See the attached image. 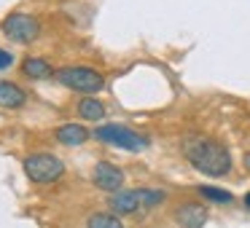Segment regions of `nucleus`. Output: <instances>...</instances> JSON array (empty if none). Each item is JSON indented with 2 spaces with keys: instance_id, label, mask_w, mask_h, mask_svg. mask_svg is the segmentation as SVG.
<instances>
[{
  "instance_id": "obj_1",
  "label": "nucleus",
  "mask_w": 250,
  "mask_h": 228,
  "mask_svg": "<svg viewBox=\"0 0 250 228\" xmlns=\"http://www.w3.org/2000/svg\"><path fill=\"white\" fill-rule=\"evenodd\" d=\"M183 156L196 172L210 174V177H226L231 172L234 161L229 148L221 140L212 137H202V134H191L183 140Z\"/></svg>"
},
{
  "instance_id": "obj_2",
  "label": "nucleus",
  "mask_w": 250,
  "mask_h": 228,
  "mask_svg": "<svg viewBox=\"0 0 250 228\" xmlns=\"http://www.w3.org/2000/svg\"><path fill=\"white\" fill-rule=\"evenodd\" d=\"M57 81L62 86L73 89V92H81V94H97L105 89V78L100 76L97 70L92 67H83V65H67L57 70Z\"/></svg>"
},
{
  "instance_id": "obj_3",
  "label": "nucleus",
  "mask_w": 250,
  "mask_h": 228,
  "mask_svg": "<svg viewBox=\"0 0 250 228\" xmlns=\"http://www.w3.org/2000/svg\"><path fill=\"white\" fill-rule=\"evenodd\" d=\"M24 174L38 185H49L65 174V164L51 153H33L24 158Z\"/></svg>"
},
{
  "instance_id": "obj_4",
  "label": "nucleus",
  "mask_w": 250,
  "mask_h": 228,
  "mask_svg": "<svg viewBox=\"0 0 250 228\" xmlns=\"http://www.w3.org/2000/svg\"><path fill=\"white\" fill-rule=\"evenodd\" d=\"M97 140L108 142V145L116 148H124V151H143L148 145L146 137H140L137 132H132L129 126H119V124H103L92 132Z\"/></svg>"
},
{
  "instance_id": "obj_5",
  "label": "nucleus",
  "mask_w": 250,
  "mask_h": 228,
  "mask_svg": "<svg viewBox=\"0 0 250 228\" xmlns=\"http://www.w3.org/2000/svg\"><path fill=\"white\" fill-rule=\"evenodd\" d=\"M3 33H6V38L17 40V43H30V40L38 38L41 24L35 17H27V14H11L3 22Z\"/></svg>"
},
{
  "instance_id": "obj_6",
  "label": "nucleus",
  "mask_w": 250,
  "mask_h": 228,
  "mask_svg": "<svg viewBox=\"0 0 250 228\" xmlns=\"http://www.w3.org/2000/svg\"><path fill=\"white\" fill-rule=\"evenodd\" d=\"M172 217L180 228H205L210 212H207V207L199 204V201H183V204L175 207Z\"/></svg>"
},
{
  "instance_id": "obj_7",
  "label": "nucleus",
  "mask_w": 250,
  "mask_h": 228,
  "mask_svg": "<svg viewBox=\"0 0 250 228\" xmlns=\"http://www.w3.org/2000/svg\"><path fill=\"white\" fill-rule=\"evenodd\" d=\"M92 180H94L97 188L116 193V190H121V185H124V172H121V167H116V164H110V161H97L94 164V172H92Z\"/></svg>"
},
{
  "instance_id": "obj_8",
  "label": "nucleus",
  "mask_w": 250,
  "mask_h": 228,
  "mask_svg": "<svg viewBox=\"0 0 250 228\" xmlns=\"http://www.w3.org/2000/svg\"><path fill=\"white\" fill-rule=\"evenodd\" d=\"M110 212H113V215H135L137 209H140L143 207V201H140V190H116L113 196H110Z\"/></svg>"
},
{
  "instance_id": "obj_9",
  "label": "nucleus",
  "mask_w": 250,
  "mask_h": 228,
  "mask_svg": "<svg viewBox=\"0 0 250 228\" xmlns=\"http://www.w3.org/2000/svg\"><path fill=\"white\" fill-rule=\"evenodd\" d=\"M54 134H57V140H60L62 145L76 148V145H83V142L92 137V132H89L86 126H81V124H62Z\"/></svg>"
},
{
  "instance_id": "obj_10",
  "label": "nucleus",
  "mask_w": 250,
  "mask_h": 228,
  "mask_svg": "<svg viewBox=\"0 0 250 228\" xmlns=\"http://www.w3.org/2000/svg\"><path fill=\"white\" fill-rule=\"evenodd\" d=\"M24 102H27V94L22 86L11 81H0V105L3 108H22Z\"/></svg>"
},
{
  "instance_id": "obj_11",
  "label": "nucleus",
  "mask_w": 250,
  "mask_h": 228,
  "mask_svg": "<svg viewBox=\"0 0 250 228\" xmlns=\"http://www.w3.org/2000/svg\"><path fill=\"white\" fill-rule=\"evenodd\" d=\"M22 73L27 78H33V81H46V78L54 76V67L46 59H41V57H27V59L22 62Z\"/></svg>"
},
{
  "instance_id": "obj_12",
  "label": "nucleus",
  "mask_w": 250,
  "mask_h": 228,
  "mask_svg": "<svg viewBox=\"0 0 250 228\" xmlns=\"http://www.w3.org/2000/svg\"><path fill=\"white\" fill-rule=\"evenodd\" d=\"M196 193H199L205 201H210V204H231L234 201L231 190L218 188V185H196Z\"/></svg>"
},
{
  "instance_id": "obj_13",
  "label": "nucleus",
  "mask_w": 250,
  "mask_h": 228,
  "mask_svg": "<svg viewBox=\"0 0 250 228\" xmlns=\"http://www.w3.org/2000/svg\"><path fill=\"white\" fill-rule=\"evenodd\" d=\"M78 115L83 121H100L105 115V105L94 97H83V99H78Z\"/></svg>"
},
{
  "instance_id": "obj_14",
  "label": "nucleus",
  "mask_w": 250,
  "mask_h": 228,
  "mask_svg": "<svg viewBox=\"0 0 250 228\" xmlns=\"http://www.w3.org/2000/svg\"><path fill=\"white\" fill-rule=\"evenodd\" d=\"M86 228H124V223L113 212H94L86 217Z\"/></svg>"
},
{
  "instance_id": "obj_15",
  "label": "nucleus",
  "mask_w": 250,
  "mask_h": 228,
  "mask_svg": "<svg viewBox=\"0 0 250 228\" xmlns=\"http://www.w3.org/2000/svg\"><path fill=\"white\" fill-rule=\"evenodd\" d=\"M137 190H140L143 207H156L167 199V190H162V188H137Z\"/></svg>"
},
{
  "instance_id": "obj_16",
  "label": "nucleus",
  "mask_w": 250,
  "mask_h": 228,
  "mask_svg": "<svg viewBox=\"0 0 250 228\" xmlns=\"http://www.w3.org/2000/svg\"><path fill=\"white\" fill-rule=\"evenodd\" d=\"M11 65H14V54H8V51L0 49V70H8Z\"/></svg>"
},
{
  "instance_id": "obj_17",
  "label": "nucleus",
  "mask_w": 250,
  "mask_h": 228,
  "mask_svg": "<svg viewBox=\"0 0 250 228\" xmlns=\"http://www.w3.org/2000/svg\"><path fill=\"white\" fill-rule=\"evenodd\" d=\"M242 164H245V169L250 172V153H245V156H242Z\"/></svg>"
},
{
  "instance_id": "obj_18",
  "label": "nucleus",
  "mask_w": 250,
  "mask_h": 228,
  "mask_svg": "<svg viewBox=\"0 0 250 228\" xmlns=\"http://www.w3.org/2000/svg\"><path fill=\"white\" fill-rule=\"evenodd\" d=\"M242 201H245V207H248V209H250V190H248V193H245V199H242Z\"/></svg>"
}]
</instances>
